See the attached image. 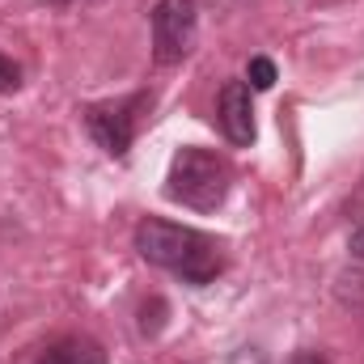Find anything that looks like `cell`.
<instances>
[{
    "label": "cell",
    "mask_w": 364,
    "mask_h": 364,
    "mask_svg": "<svg viewBox=\"0 0 364 364\" xmlns=\"http://www.w3.org/2000/svg\"><path fill=\"white\" fill-rule=\"evenodd\" d=\"M136 250H140L144 263L178 275L182 284H195V288L212 284V279L220 275V267H225L220 246H216L208 233H199V229H191V225L161 220V216H144V220L136 225Z\"/></svg>",
    "instance_id": "obj_1"
},
{
    "label": "cell",
    "mask_w": 364,
    "mask_h": 364,
    "mask_svg": "<svg viewBox=\"0 0 364 364\" xmlns=\"http://www.w3.org/2000/svg\"><path fill=\"white\" fill-rule=\"evenodd\" d=\"M229 182L233 170L220 153L212 149H195L186 144L174 153L170 161V174H166V195L182 203V208H195V212H216L229 195Z\"/></svg>",
    "instance_id": "obj_2"
},
{
    "label": "cell",
    "mask_w": 364,
    "mask_h": 364,
    "mask_svg": "<svg viewBox=\"0 0 364 364\" xmlns=\"http://www.w3.org/2000/svg\"><path fill=\"white\" fill-rule=\"evenodd\" d=\"M153 106V93H127V97H119V102H97V106H85L81 114H85V132L93 136V144L106 153V157H114V161H123L127 153H132V140H136V127H140V110H149Z\"/></svg>",
    "instance_id": "obj_3"
},
{
    "label": "cell",
    "mask_w": 364,
    "mask_h": 364,
    "mask_svg": "<svg viewBox=\"0 0 364 364\" xmlns=\"http://www.w3.org/2000/svg\"><path fill=\"white\" fill-rule=\"evenodd\" d=\"M199 38V9L195 0H157L153 4V60L174 68L191 55Z\"/></svg>",
    "instance_id": "obj_4"
},
{
    "label": "cell",
    "mask_w": 364,
    "mask_h": 364,
    "mask_svg": "<svg viewBox=\"0 0 364 364\" xmlns=\"http://www.w3.org/2000/svg\"><path fill=\"white\" fill-rule=\"evenodd\" d=\"M216 123H220L229 144H237V149L255 144L259 127H255V102H250V85L246 81H229L220 90V97H216Z\"/></svg>",
    "instance_id": "obj_5"
},
{
    "label": "cell",
    "mask_w": 364,
    "mask_h": 364,
    "mask_svg": "<svg viewBox=\"0 0 364 364\" xmlns=\"http://www.w3.org/2000/svg\"><path fill=\"white\" fill-rule=\"evenodd\" d=\"M34 364H110V356H106V348L97 339H90V335H64L51 348H43Z\"/></svg>",
    "instance_id": "obj_6"
},
{
    "label": "cell",
    "mask_w": 364,
    "mask_h": 364,
    "mask_svg": "<svg viewBox=\"0 0 364 364\" xmlns=\"http://www.w3.org/2000/svg\"><path fill=\"white\" fill-rule=\"evenodd\" d=\"M246 81H250V90H272L275 85V64L267 55H255L250 68H246Z\"/></svg>",
    "instance_id": "obj_7"
},
{
    "label": "cell",
    "mask_w": 364,
    "mask_h": 364,
    "mask_svg": "<svg viewBox=\"0 0 364 364\" xmlns=\"http://www.w3.org/2000/svg\"><path fill=\"white\" fill-rule=\"evenodd\" d=\"M21 90V68L0 51V93H17Z\"/></svg>",
    "instance_id": "obj_8"
},
{
    "label": "cell",
    "mask_w": 364,
    "mask_h": 364,
    "mask_svg": "<svg viewBox=\"0 0 364 364\" xmlns=\"http://www.w3.org/2000/svg\"><path fill=\"white\" fill-rule=\"evenodd\" d=\"M229 364H267V356H263L259 348H237V352H233V360H229Z\"/></svg>",
    "instance_id": "obj_9"
},
{
    "label": "cell",
    "mask_w": 364,
    "mask_h": 364,
    "mask_svg": "<svg viewBox=\"0 0 364 364\" xmlns=\"http://www.w3.org/2000/svg\"><path fill=\"white\" fill-rule=\"evenodd\" d=\"M292 364H331L322 352H314V348H301L296 356H292Z\"/></svg>",
    "instance_id": "obj_10"
},
{
    "label": "cell",
    "mask_w": 364,
    "mask_h": 364,
    "mask_svg": "<svg viewBox=\"0 0 364 364\" xmlns=\"http://www.w3.org/2000/svg\"><path fill=\"white\" fill-rule=\"evenodd\" d=\"M348 250H352V259H360V263H364V225L348 237Z\"/></svg>",
    "instance_id": "obj_11"
}]
</instances>
